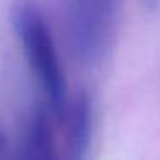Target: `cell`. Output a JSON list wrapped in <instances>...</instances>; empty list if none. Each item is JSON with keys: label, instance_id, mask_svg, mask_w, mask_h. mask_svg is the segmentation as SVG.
I'll use <instances>...</instances> for the list:
<instances>
[{"label": "cell", "instance_id": "5b68a950", "mask_svg": "<svg viewBox=\"0 0 160 160\" xmlns=\"http://www.w3.org/2000/svg\"><path fill=\"white\" fill-rule=\"evenodd\" d=\"M5 155H7V139H5L4 132L0 129V158L5 157Z\"/></svg>", "mask_w": 160, "mask_h": 160}, {"label": "cell", "instance_id": "8992f818", "mask_svg": "<svg viewBox=\"0 0 160 160\" xmlns=\"http://www.w3.org/2000/svg\"><path fill=\"white\" fill-rule=\"evenodd\" d=\"M146 2H148V5H150V7H155V5L158 4V0H146Z\"/></svg>", "mask_w": 160, "mask_h": 160}, {"label": "cell", "instance_id": "7a4b0ae2", "mask_svg": "<svg viewBox=\"0 0 160 160\" xmlns=\"http://www.w3.org/2000/svg\"><path fill=\"white\" fill-rule=\"evenodd\" d=\"M119 0H72L71 38L74 52L84 62H95L107 52L114 35Z\"/></svg>", "mask_w": 160, "mask_h": 160}, {"label": "cell", "instance_id": "3957f363", "mask_svg": "<svg viewBox=\"0 0 160 160\" xmlns=\"http://www.w3.org/2000/svg\"><path fill=\"white\" fill-rule=\"evenodd\" d=\"M21 157L31 160H50L57 157L52 124L43 108H36L26 122L21 141Z\"/></svg>", "mask_w": 160, "mask_h": 160}, {"label": "cell", "instance_id": "277c9868", "mask_svg": "<svg viewBox=\"0 0 160 160\" xmlns=\"http://www.w3.org/2000/svg\"><path fill=\"white\" fill-rule=\"evenodd\" d=\"M93 138V107L86 93L72 102L69 110V146L72 158H86Z\"/></svg>", "mask_w": 160, "mask_h": 160}, {"label": "cell", "instance_id": "6da1fadb", "mask_svg": "<svg viewBox=\"0 0 160 160\" xmlns=\"http://www.w3.org/2000/svg\"><path fill=\"white\" fill-rule=\"evenodd\" d=\"M14 28L19 35L22 52L29 67L43 90L48 103L59 115L67 112V88L59 62L55 45L38 7L29 0H22L12 12Z\"/></svg>", "mask_w": 160, "mask_h": 160}]
</instances>
